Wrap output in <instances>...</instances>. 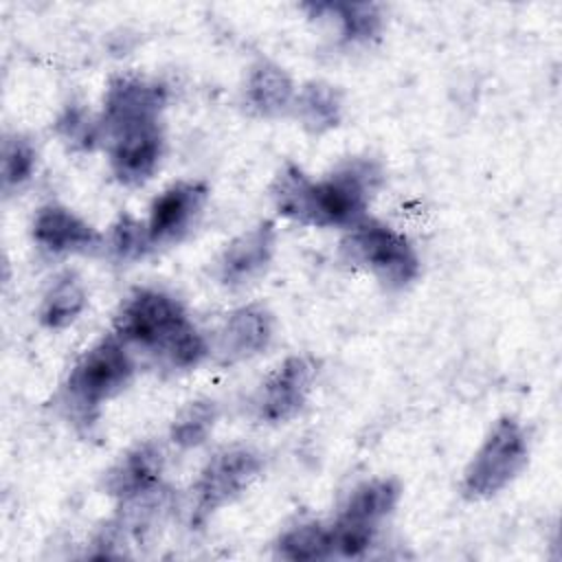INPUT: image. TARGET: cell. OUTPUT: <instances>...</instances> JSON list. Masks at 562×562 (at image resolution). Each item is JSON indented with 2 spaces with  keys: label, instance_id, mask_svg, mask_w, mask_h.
<instances>
[{
  "label": "cell",
  "instance_id": "obj_1",
  "mask_svg": "<svg viewBox=\"0 0 562 562\" xmlns=\"http://www.w3.org/2000/svg\"><path fill=\"white\" fill-rule=\"evenodd\" d=\"M380 171L371 162H349L323 180H307L299 167L288 165L272 187L281 215L310 226L351 228L364 220Z\"/></svg>",
  "mask_w": 562,
  "mask_h": 562
},
{
  "label": "cell",
  "instance_id": "obj_2",
  "mask_svg": "<svg viewBox=\"0 0 562 562\" xmlns=\"http://www.w3.org/2000/svg\"><path fill=\"white\" fill-rule=\"evenodd\" d=\"M342 250L351 261L367 266L391 288L411 283L419 272V259L413 244L395 228L364 217L349 228Z\"/></svg>",
  "mask_w": 562,
  "mask_h": 562
},
{
  "label": "cell",
  "instance_id": "obj_3",
  "mask_svg": "<svg viewBox=\"0 0 562 562\" xmlns=\"http://www.w3.org/2000/svg\"><path fill=\"white\" fill-rule=\"evenodd\" d=\"M527 463V437L512 417L498 419L463 474L468 498H487L501 492Z\"/></svg>",
  "mask_w": 562,
  "mask_h": 562
},
{
  "label": "cell",
  "instance_id": "obj_4",
  "mask_svg": "<svg viewBox=\"0 0 562 562\" xmlns=\"http://www.w3.org/2000/svg\"><path fill=\"white\" fill-rule=\"evenodd\" d=\"M187 325L189 318L173 296L158 290H140L121 307L114 321V336L123 342L165 351Z\"/></svg>",
  "mask_w": 562,
  "mask_h": 562
},
{
  "label": "cell",
  "instance_id": "obj_5",
  "mask_svg": "<svg viewBox=\"0 0 562 562\" xmlns=\"http://www.w3.org/2000/svg\"><path fill=\"white\" fill-rule=\"evenodd\" d=\"M134 364L119 336H108L90 347L68 375L70 395L83 406H97L130 382Z\"/></svg>",
  "mask_w": 562,
  "mask_h": 562
},
{
  "label": "cell",
  "instance_id": "obj_6",
  "mask_svg": "<svg viewBox=\"0 0 562 562\" xmlns=\"http://www.w3.org/2000/svg\"><path fill=\"white\" fill-rule=\"evenodd\" d=\"M263 468L261 457L250 448H226L211 457L195 481V518L202 520L217 507L244 494Z\"/></svg>",
  "mask_w": 562,
  "mask_h": 562
},
{
  "label": "cell",
  "instance_id": "obj_7",
  "mask_svg": "<svg viewBox=\"0 0 562 562\" xmlns=\"http://www.w3.org/2000/svg\"><path fill=\"white\" fill-rule=\"evenodd\" d=\"M316 364L307 356L283 360L261 384L255 408L263 422H285L301 411L312 389Z\"/></svg>",
  "mask_w": 562,
  "mask_h": 562
},
{
  "label": "cell",
  "instance_id": "obj_8",
  "mask_svg": "<svg viewBox=\"0 0 562 562\" xmlns=\"http://www.w3.org/2000/svg\"><path fill=\"white\" fill-rule=\"evenodd\" d=\"M209 200V189L204 182H176L165 189L149 209L147 235L151 246L178 241L200 217Z\"/></svg>",
  "mask_w": 562,
  "mask_h": 562
},
{
  "label": "cell",
  "instance_id": "obj_9",
  "mask_svg": "<svg viewBox=\"0 0 562 562\" xmlns=\"http://www.w3.org/2000/svg\"><path fill=\"white\" fill-rule=\"evenodd\" d=\"M167 92L162 86L140 77H119L110 83L103 101V114L99 130L114 134L123 127L158 121V112L165 105Z\"/></svg>",
  "mask_w": 562,
  "mask_h": 562
},
{
  "label": "cell",
  "instance_id": "obj_10",
  "mask_svg": "<svg viewBox=\"0 0 562 562\" xmlns=\"http://www.w3.org/2000/svg\"><path fill=\"white\" fill-rule=\"evenodd\" d=\"M110 138V165L123 184H140L156 171L162 156L158 121L123 127Z\"/></svg>",
  "mask_w": 562,
  "mask_h": 562
},
{
  "label": "cell",
  "instance_id": "obj_11",
  "mask_svg": "<svg viewBox=\"0 0 562 562\" xmlns=\"http://www.w3.org/2000/svg\"><path fill=\"white\" fill-rule=\"evenodd\" d=\"M274 228L270 222H261L250 231L237 235L222 252L217 272L224 283H246L266 270L274 255Z\"/></svg>",
  "mask_w": 562,
  "mask_h": 562
},
{
  "label": "cell",
  "instance_id": "obj_12",
  "mask_svg": "<svg viewBox=\"0 0 562 562\" xmlns=\"http://www.w3.org/2000/svg\"><path fill=\"white\" fill-rule=\"evenodd\" d=\"M35 241L50 252H88L99 246V233L70 209L42 206L33 220Z\"/></svg>",
  "mask_w": 562,
  "mask_h": 562
},
{
  "label": "cell",
  "instance_id": "obj_13",
  "mask_svg": "<svg viewBox=\"0 0 562 562\" xmlns=\"http://www.w3.org/2000/svg\"><path fill=\"white\" fill-rule=\"evenodd\" d=\"M162 474V452L154 443H143L121 457L105 474L103 487L110 496L125 501L156 492Z\"/></svg>",
  "mask_w": 562,
  "mask_h": 562
},
{
  "label": "cell",
  "instance_id": "obj_14",
  "mask_svg": "<svg viewBox=\"0 0 562 562\" xmlns=\"http://www.w3.org/2000/svg\"><path fill=\"white\" fill-rule=\"evenodd\" d=\"M272 338V316L261 305H244L235 310L222 331L220 349L228 360L255 356L268 347Z\"/></svg>",
  "mask_w": 562,
  "mask_h": 562
},
{
  "label": "cell",
  "instance_id": "obj_15",
  "mask_svg": "<svg viewBox=\"0 0 562 562\" xmlns=\"http://www.w3.org/2000/svg\"><path fill=\"white\" fill-rule=\"evenodd\" d=\"M294 101L292 79L274 64H257L246 79V103L261 116L283 112Z\"/></svg>",
  "mask_w": 562,
  "mask_h": 562
},
{
  "label": "cell",
  "instance_id": "obj_16",
  "mask_svg": "<svg viewBox=\"0 0 562 562\" xmlns=\"http://www.w3.org/2000/svg\"><path fill=\"white\" fill-rule=\"evenodd\" d=\"M400 501V485L393 479H373L358 485L347 498L340 516L367 522L378 527L382 518H386Z\"/></svg>",
  "mask_w": 562,
  "mask_h": 562
},
{
  "label": "cell",
  "instance_id": "obj_17",
  "mask_svg": "<svg viewBox=\"0 0 562 562\" xmlns=\"http://www.w3.org/2000/svg\"><path fill=\"white\" fill-rule=\"evenodd\" d=\"M86 301L88 299L81 281L72 272H66L44 294L42 307H40V321L48 329L68 327L79 318V314L86 307Z\"/></svg>",
  "mask_w": 562,
  "mask_h": 562
},
{
  "label": "cell",
  "instance_id": "obj_18",
  "mask_svg": "<svg viewBox=\"0 0 562 562\" xmlns=\"http://www.w3.org/2000/svg\"><path fill=\"white\" fill-rule=\"evenodd\" d=\"M334 553L329 527L321 522H303L288 529L277 542V555L285 560H325Z\"/></svg>",
  "mask_w": 562,
  "mask_h": 562
},
{
  "label": "cell",
  "instance_id": "obj_19",
  "mask_svg": "<svg viewBox=\"0 0 562 562\" xmlns=\"http://www.w3.org/2000/svg\"><path fill=\"white\" fill-rule=\"evenodd\" d=\"M296 112L312 132L329 130L340 119V97L327 83H307L296 97Z\"/></svg>",
  "mask_w": 562,
  "mask_h": 562
},
{
  "label": "cell",
  "instance_id": "obj_20",
  "mask_svg": "<svg viewBox=\"0 0 562 562\" xmlns=\"http://www.w3.org/2000/svg\"><path fill=\"white\" fill-rule=\"evenodd\" d=\"M215 415H217V411H215L213 402H209V400L191 402L173 419L171 441L182 446V448L200 446L209 437V432H211V428L215 424Z\"/></svg>",
  "mask_w": 562,
  "mask_h": 562
},
{
  "label": "cell",
  "instance_id": "obj_21",
  "mask_svg": "<svg viewBox=\"0 0 562 562\" xmlns=\"http://www.w3.org/2000/svg\"><path fill=\"white\" fill-rule=\"evenodd\" d=\"M108 244H110L112 255L121 261L138 259L151 248L147 226L127 213L119 215V220L112 224Z\"/></svg>",
  "mask_w": 562,
  "mask_h": 562
},
{
  "label": "cell",
  "instance_id": "obj_22",
  "mask_svg": "<svg viewBox=\"0 0 562 562\" xmlns=\"http://www.w3.org/2000/svg\"><path fill=\"white\" fill-rule=\"evenodd\" d=\"M35 169V149L22 136H7L2 143V184L4 189H18Z\"/></svg>",
  "mask_w": 562,
  "mask_h": 562
},
{
  "label": "cell",
  "instance_id": "obj_23",
  "mask_svg": "<svg viewBox=\"0 0 562 562\" xmlns=\"http://www.w3.org/2000/svg\"><path fill=\"white\" fill-rule=\"evenodd\" d=\"M329 533L334 553H340L345 558H358L371 547L375 527L347 516H338V520L329 527Z\"/></svg>",
  "mask_w": 562,
  "mask_h": 562
},
{
  "label": "cell",
  "instance_id": "obj_24",
  "mask_svg": "<svg viewBox=\"0 0 562 562\" xmlns=\"http://www.w3.org/2000/svg\"><path fill=\"white\" fill-rule=\"evenodd\" d=\"M206 340L204 336L189 323L184 329H180L171 342L165 347V358L169 360L171 367L178 369H191L200 364V360L206 356Z\"/></svg>",
  "mask_w": 562,
  "mask_h": 562
},
{
  "label": "cell",
  "instance_id": "obj_25",
  "mask_svg": "<svg viewBox=\"0 0 562 562\" xmlns=\"http://www.w3.org/2000/svg\"><path fill=\"white\" fill-rule=\"evenodd\" d=\"M342 22V33L349 40L371 37L380 26V15L373 4H327Z\"/></svg>",
  "mask_w": 562,
  "mask_h": 562
}]
</instances>
